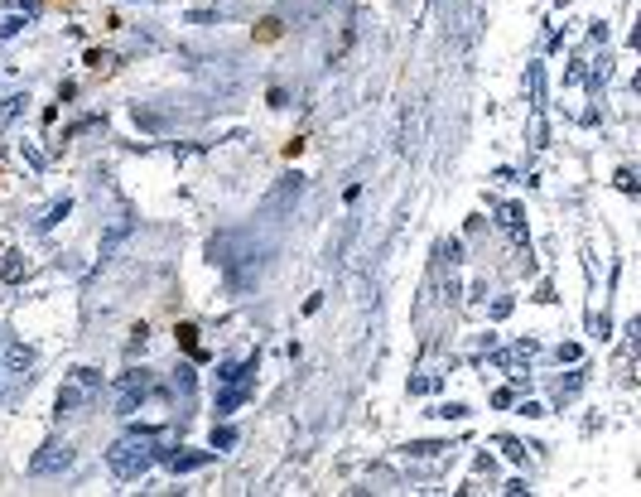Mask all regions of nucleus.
<instances>
[{"label": "nucleus", "mask_w": 641, "mask_h": 497, "mask_svg": "<svg viewBox=\"0 0 641 497\" xmlns=\"http://www.w3.org/2000/svg\"><path fill=\"white\" fill-rule=\"evenodd\" d=\"M155 459H164L160 440H155V430H131V435H121V440L107 449V469L116 478H145V473L155 469Z\"/></svg>", "instance_id": "obj_1"}, {"label": "nucleus", "mask_w": 641, "mask_h": 497, "mask_svg": "<svg viewBox=\"0 0 641 497\" xmlns=\"http://www.w3.org/2000/svg\"><path fill=\"white\" fill-rule=\"evenodd\" d=\"M217 415L237 411V406H246L251 401V391H256V358L251 362H222L217 367Z\"/></svg>", "instance_id": "obj_2"}, {"label": "nucleus", "mask_w": 641, "mask_h": 497, "mask_svg": "<svg viewBox=\"0 0 641 497\" xmlns=\"http://www.w3.org/2000/svg\"><path fill=\"white\" fill-rule=\"evenodd\" d=\"M97 396H102V372H97V367H73L68 382H63L58 396H54V415H78L82 406H92Z\"/></svg>", "instance_id": "obj_3"}, {"label": "nucleus", "mask_w": 641, "mask_h": 497, "mask_svg": "<svg viewBox=\"0 0 641 497\" xmlns=\"http://www.w3.org/2000/svg\"><path fill=\"white\" fill-rule=\"evenodd\" d=\"M150 387H155V377H150L145 367H131V372L116 382V415H135L140 401L150 396Z\"/></svg>", "instance_id": "obj_4"}, {"label": "nucleus", "mask_w": 641, "mask_h": 497, "mask_svg": "<svg viewBox=\"0 0 641 497\" xmlns=\"http://www.w3.org/2000/svg\"><path fill=\"white\" fill-rule=\"evenodd\" d=\"M73 459H78V454H73V444H68V440H49L34 459H29V473H34V478H54V473L73 469Z\"/></svg>", "instance_id": "obj_5"}, {"label": "nucleus", "mask_w": 641, "mask_h": 497, "mask_svg": "<svg viewBox=\"0 0 641 497\" xmlns=\"http://www.w3.org/2000/svg\"><path fill=\"white\" fill-rule=\"evenodd\" d=\"M29 367H34V348L10 343V348H5V362H0V372H5V396H15V387L29 382Z\"/></svg>", "instance_id": "obj_6"}, {"label": "nucleus", "mask_w": 641, "mask_h": 497, "mask_svg": "<svg viewBox=\"0 0 641 497\" xmlns=\"http://www.w3.org/2000/svg\"><path fill=\"white\" fill-rule=\"evenodd\" d=\"M535 353H540V348H535V338H521V343H511L507 353H497V367H502V372H511V377H521V367H531V358Z\"/></svg>", "instance_id": "obj_7"}, {"label": "nucleus", "mask_w": 641, "mask_h": 497, "mask_svg": "<svg viewBox=\"0 0 641 497\" xmlns=\"http://www.w3.org/2000/svg\"><path fill=\"white\" fill-rule=\"evenodd\" d=\"M131 232H135V218H131V213H116V218H111V227L102 232V261H111Z\"/></svg>", "instance_id": "obj_8"}, {"label": "nucleus", "mask_w": 641, "mask_h": 497, "mask_svg": "<svg viewBox=\"0 0 641 497\" xmlns=\"http://www.w3.org/2000/svg\"><path fill=\"white\" fill-rule=\"evenodd\" d=\"M584 382H588V372H569V377H560V382H555V406H569V401L584 391Z\"/></svg>", "instance_id": "obj_9"}, {"label": "nucleus", "mask_w": 641, "mask_h": 497, "mask_svg": "<svg viewBox=\"0 0 641 497\" xmlns=\"http://www.w3.org/2000/svg\"><path fill=\"white\" fill-rule=\"evenodd\" d=\"M213 459V449H188V454H169V469L174 473H193V469H203Z\"/></svg>", "instance_id": "obj_10"}, {"label": "nucleus", "mask_w": 641, "mask_h": 497, "mask_svg": "<svg viewBox=\"0 0 641 497\" xmlns=\"http://www.w3.org/2000/svg\"><path fill=\"white\" fill-rule=\"evenodd\" d=\"M0 276H5V285H20L25 280V251H5V261H0Z\"/></svg>", "instance_id": "obj_11"}, {"label": "nucleus", "mask_w": 641, "mask_h": 497, "mask_svg": "<svg viewBox=\"0 0 641 497\" xmlns=\"http://www.w3.org/2000/svg\"><path fill=\"white\" fill-rule=\"evenodd\" d=\"M68 213H73V203H68V198H58L54 208H49V213L39 218V232H54V227H58L63 218H68Z\"/></svg>", "instance_id": "obj_12"}, {"label": "nucleus", "mask_w": 641, "mask_h": 497, "mask_svg": "<svg viewBox=\"0 0 641 497\" xmlns=\"http://www.w3.org/2000/svg\"><path fill=\"white\" fill-rule=\"evenodd\" d=\"M497 218H502V227L521 242V208H516V203H497Z\"/></svg>", "instance_id": "obj_13"}, {"label": "nucleus", "mask_w": 641, "mask_h": 497, "mask_svg": "<svg viewBox=\"0 0 641 497\" xmlns=\"http://www.w3.org/2000/svg\"><path fill=\"white\" fill-rule=\"evenodd\" d=\"M179 343H184V353L188 358H208V353H203V343H198V329H193V324H179Z\"/></svg>", "instance_id": "obj_14"}, {"label": "nucleus", "mask_w": 641, "mask_h": 497, "mask_svg": "<svg viewBox=\"0 0 641 497\" xmlns=\"http://www.w3.org/2000/svg\"><path fill=\"white\" fill-rule=\"evenodd\" d=\"M299 189H304V184H299V174H294V179H285V184H280V189L270 194V208H280V203H290V198H299Z\"/></svg>", "instance_id": "obj_15"}, {"label": "nucleus", "mask_w": 641, "mask_h": 497, "mask_svg": "<svg viewBox=\"0 0 641 497\" xmlns=\"http://www.w3.org/2000/svg\"><path fill=\"white\" fill-rule=\"evenodd\" d=\"M497 449H502V454H507L511 464H521V459H526V449H531V444H521V440H511V435H497Z\"/></svg>", "instance_id": "obj_16"}, {"label": "nucleus", "mask_w": 641, "mask_h": 497, "mask_svg": "<svg viewBox=\"0 0 641 497\" xmlns=\"http://www.w3.org/2000/svg\"><path fill=\"white\" fill-rule=\"evenodd\" d=\"M280 34H285V25H280V20L270 15V20H261V25H256V44H275Z\"/></svg>", "instance_id": "obj_17"}, {"label": "nucleus", "mask_w": 641, "mask_h": 497, "mask_svg": "<svg viewBox=\"0 0 641 497\" xmlns=\"http://www.w3.org/2000/svg\"><path fill=\"white\" fill-rule=\"evenodd\" d=\"M29 20V10L25 15H15V10H10V15H5V20H0V39H15V34H20V25H25Z\"/></svg>", "instance_id": "obj_18"}, {"label": "nucleus", "mask_w": 641, "mask_h": 497, "mask_svg": "<svg viewBox=\"0 0 641 497\" xmlns=\"http://www.w3.org/2000/svg\"><path fill=\"white\" fill-rule=\"evenodd\" d=\"M232 444H237V430H232V425H217L213 430V449H232Z\"/></svg>", "instance_id": "obj_19"}, {"label": "nucleus", "mask_w": 641, "mask_h": 497, "mask_svg": "<svg viewBox=\"0 0 641 497\" xmlns=\"http://www.w3.org/2000/svg\"><path fill=\"white\" fill-rule=\"evenodd\" d=\"M617 189H622V194H637V174L622 169V174H617Z\"/></svg>", "instance_id": "obj_20"}, {"label": "nucleus", "mask_w": 641, "mask_h": 497, "mask_svg": "<svg viewBox=\"0 0 641 497\" xmlns=\"http://www.w3.org/2000/svg\"><path fill=\"white\" fill-rule=\"evenodd\" d=\"M174 387H179V391H193V367H179V377H174Z\"/></svg>", "instance_id": "obj_21"}, {"label": "nucleus", "mask_w": 641, "mask_h": 497, "mask_svg": "<svg viewBox=\"0 0 641 497\" xmlns=\"http://www.w3.org/2000/svg\"><path fill=\"white\" fill-rule=\"evenodd\" d=\"M434 415H444V420H463V415H468V406H439Z\"/></svg>", "instance_id": "obj_22"}, {"label": "nucleus", "mask_w": 641, "mask_h": 497, "mask_svg": "<svg viewBox=\"0 0 641 497\" xmlns=\"http://www.w3.org/2000/svg\"><path fill=\"white\" fill-rule=\"evenodd\" d=\"M20 102H25V97H10V102H5V107H0V121H10V116H15V111H20Z\"/></svg>", "instance_id": "obj_23"}]
</instances>
